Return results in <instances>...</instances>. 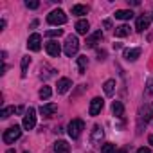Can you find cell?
Wrapping results in <instances>:
<instances>
[{"label": "cell", "mask_w": 153, "mask_h": 153, "mask_svg": "<svg viewBox=\"0 0 153 153\" xmlns=\"http://www.w3.org/2000/svg\"><path fill=\"white\" fill-rule=\"evenodd\" d=\"M79 51V40H78V36H67V40H65V45H63V52L68 56V58H72L76 52Z\"/></svg>", "instance_id": "1"}, {"label": "cell", "mask_w": 153, "mask_h": 153, "mask_svg": "<svg viewBox=\"0 0 153 153\" xmlns=\"http://www.w3.org/2000/svg\"><path fill=\"white\" fill-rule=\"evenodd\" d=\"M67 130H68V135H70L72 139H78V137L83 133V130H85V123H83V119H72V121L68 123Z\"/></svg>", "instance_id": "2"}, {"label": "cell", "mask_w": 153, "mask_h": 153, "mask_svg": "<svg viewBox=\"0 0 153 153\" xmlns=\"http://www.w3.org/2000/svg\"><path fill=\"white\" fill-rule=\"evenodd\" d=\"M22 137V128L20 126H11V128H7L6 131H4V135H2V140L6 142V144H13L15 140H18Z\"/></svg>", "instance_id": "3"}, {"label": "cell", "mask_w": 153, "mask_h": 153, "mask_svg": "<svg viewBox=\"0 0 153 153\" xmlns=\"http://www.w3.org/2000/svg\"><path fill=\"white\" fill-rule=\"evenodd\" d=\"M47 22H49L51 25H63V24H67V15H65V11H61V9L51 11V13L47 15Z\"/></svg>", "instance_id": "4"}, {"label": "cell", "mask_w": 153, "mask_h": 153, "mask_svg": "<svg viewBox=\"0 0 153 153\" xmlns=\"http://www.w3.org/2000/svg\"><path fill=\"white\" fill-rule=\"evenodd\" d=\"M36 126V110L34 108H29L24 115V128L25 130H33Z\"/></svg>", "instance_id": "5"}, {"label": "cell", "mask_w": 153, "mask_h": 153, "mask_svg": "<svg viewBox=\"0 0 153 153\" xmlns=\"http://www.w3.org/2000/svg\"><path fill=\"white\" fill-rule=\"evenodd\" d=\"M103 106H105V101H103L101 97H94V99L90 101V110H88V114H90L92 117H96V115L103 110Z\"/></svg>", "instance_id": "6"}, {"label": "cell", "mask_w": 153, "mask_h": 153, "mask_svg": "<svg viewBox=\"0 0 153 153\" xmlns=\"http://www.w3.org/2000/svg\"><path fill=\"white\" fill-rule=\"evenodd\" d=\"M27 47L31 49V51H40L42 49V36L38 34V33H34V34H31L29 36V40H27Z\"/></svg>", "instance_id": "7"}, {"label": "cell", "mask_w": 153, "mask_h": 153, "mask_svg": "<svg viewBox=\"0 0 153 153\" xmlns=\"http://www.w3.org/2000/svg\"><path fill=\"white\" fill-rule=\"evenodd\" d=\"M103 137H105L103 128H101L99 124H96V126L92 128V137H90L92 144H94V146H99V144H101V140H103Z\"/></svg>", "instance_id": "8"}, {"label": "cell", "mask_w": 153, "mask_h": 153, "mask_svg": "<svg viewBox=\"0 0 153 153\" xmlns=\"http://www.w3.org/2000/svg\"><path fill=\"white\" fill-rule=\"evenodd\" d=\"M45 49H47V52H49L51 56H54V58H58L59 52H61V47H59V43H58L56 40L47 42V43H45Z\"/></svg>", "instance_id": "9"}, {"label": "cell", "mask_w": 153, "mask_h": 153, "mask_svg": "<svg viewBox=\"0 0 153 153\" xmlns=\"http://www.w3.org/2000/svg\"><path fill=\"white\" fill-rule=\"evenodd\" d=\"M148 27H149V16H146V15H140V16L137 18L135 29H137L139 33H142V31H146Z\"/></svg>", "instance_id": "10"}, {"label": "cell", "mask_w": 153, "mask_h": 153, "mask_svg": "<svg viewBox=\"0 0 153 153\" xmlns=\"http://www.w3.org/2000/svg\"><path fill=\"white\" fill-rule=\"evenodd\" d=\"M70 87H72V81H70L68 78H61V79H58L56 90H58V94H65V92H67Z\"/></svg>", "instance_id": "11"}, {"label": "cell", "mask_w": 153, "mask_h": 153, "mask_svg": "<svg viewBox=\"0 0 153 153\" xmlns=\"http://www.w3.org/2000/svg\"><path fill=\"white\" fill-rule=\"evenodd\" d=\"M101 40H103V33L101 31H96L94 34H90L87 38V47H96L97 43H101Z\"/></svg>", "instance_id": "12"}, {"label": "cell", "mask_w": 153, "mask_h": 153, "mask_svg": "<svg viewBox=\"0 0 153 153\" xmlns=\"http://www.w3.org/2000/svg\"><path fill=\"white\" fill-rule=\"evenodd\" d=\"M151 115H153V103H148L142 110H140V121H144V124L151 119Z\"/></svg>", "instance_id": "13"}, {"label": "cell", "mask_w": 153, "mask_h": 153, "mask_svg": "<svg viewBox=\"0 0 153 153\" xmlns=\"http://www.w3.org/2000/svg\"><path fill=\"white\" fill-rule=\"evenodd\" d=\"M54 153H70V144L67 140H56L54 142Z\"/></svg>", "instance_id": "14"}, {"label": "cell", "mask_w": 153, "mask_h": 153, "mask_svg": "<svg viewBox=\"0 0 153 153\" xmlns=\"http://www.w3.org/2000/svg\"><path fill=\"white\" fill-rule=\"evenodd\" d=\"M56 110H58V105H56V103H49V105H43V106L40 108V114H42L43 117H51Z\"/></svg>", "instance_id": "15"}, {"label": "cell", "mask_w": 153, "mask_h": 153, "mask_svg": "<svg viewBox=\"0 0 153 153\" xmlns=\"http://www.w3.org/2000/svg\"><path fill=\"white\" fill-rule=\"evenodd\" d=\"M140 56V49H126L124 51V59L126 61H135Z\"/></svg>", "instance_id": "16"}, {"label": "cell", "mask_w": 153, "mask_h": 153, "mask_svg": "<svg viewBox=\"0 0 153 153\" xmlns=\"http://www.w3.org/2000/svg\"><path fill=\"white\" fill-rule=\"evenodd\" d=\"M90 29V24L87 20H78L76 22V31H78V34H87Z\"/></svg>", "instance_id": "17"}, {"label": "cell", "mask_w": 153, "mask_h": 153, "mask_svg": "<svg viewBox=\"0 0 153 153\" xmlns=\"http://www.w3.org/2000/svg\"><path fill=\"white\" fill-rule=\"evenodd\" d=\"M103 90H105V94H106L108 97H112V96L115 94V81H114V79H108V81H105V85H103Z\"/></svg>", "instance_id": "18"}, {"label": "cell", "mask_w": 153, "mask_h": 153, "mask_svg": "<svg viewBox=\"0 0 153 153\" xmlns=\"http://www.w3.org/2000/svg\"><path fill=\"white\" fill-rule=\"evenodd\" d=\"M112 112H114L115 117H123V115H124V106H123V103H121V101H114V103H112Z\"/></svg>", "instance_id": "19"}, {"label": "cell", "mask_w": 153, "mask_h": 153, "mask_svg": "<svg viewBox=\"0 0 153 153\" xmlns=\"http://www.w3.org/2000/svg\"><path fill=\"white\" fill-rule=\"evenodd\" d=\"M24 108L22 106H18V108H15V106H6L4 110H2V114H0V115H2V119H7V117H11L13 114H16V112H22Z\"/></svg>", "instance_id": "20"}, {"label": "cell", "mask_w": 153, "mask_h": 153, "mask_svg": "<svg viewBox=\"0 0 153 153\" xmlns=\"http://www.w3.org/2000/svg\"><path fill=\"white\" fill-rule=\"evenodd\" d=\"M133 16V11H130V9H119V11H115V18L117 20H130Z\"/></svg>", "instance_id": "21"}, {"label": "cell", "mask_w": 153, "mask_h": 153, "mask_svg": "<svg viewBox=\"0 0 153 153\" xmlns=\"http://www.w3.org/2000/svg\"><path fill=\"white\" fill-rule=\"evenodd\" d=\"M87 13H88V7H87V6H81V4L72 6V15H76V16H83V15H87Z\"/></svg>", "instance_id": "22"}, {"label": "cell", "mask_w": 153, "mask_h": 153, "mask_svg": "<svg viewBox=\"0 0 153 153\" xmlns=\"http://www.w3.org/2000/svg\"><path fill=\"white\" fill-rule=\"evenodd\" d=\"M128 34H130V27H128L126 24L115 27V36H117V38H124V36H128Z\"/></svg>", "instance_id": "23"}, {"label": "cell", "mask_w": 153, "mask_h": 153, "mask_svg": "<svg viewBox=\"0 0 153 153\" xmlns=\"http://www.w3.org/2000/svg\"><path fill=\"white\" fill-rule=\"evenodd\" d=\"M87 65H88V58L87 56H79L78 58V70H79V74H85Z\"/></svg>", "instance_id": "24"}, {"label": "cell", "mask_w": 153, "mask_h": 153, "mask_svg": "<svg viewBox=\"0 0 153 153\" xmlns=\"http://www.w3.org/2000/svg\"><path fill=\"white\" fill-rule=\"evenodd\" d=\"M31 65V58L29 56H24L22 58V78H25L27 76V67Z\"/></svg>", "instance_id": "25"}, {"label": "cell", "mask_w": 153, "mask_h": 153, "mask_svg": "<svg viewBox=\"0 0 153 153\" xmlns=\"http://www.w3.org/2000/svg\"><path fill=\"white\" fill-rule=\"evenodd\" d=\"M51 94H52L51 87H42V88H40V92H38L40 99H49V97H51Z\"/></svg>", "instance_id": "26"}, {"label": "cell", "mask_w": 153, "mask_h": 153, "mask_svg": "<svg viewBox=\"0 0 153 153\" xmlns=\"http://www.w3.org/2000/svg\"><path fill=\"white\" fill-rule=\"evenodd\" d=\"M61 34H63V29H49L45 33V36H49V38H56V36H61Z\"/></svg>", "instance_id": "27"}, {"label": "cell", "mask_w": 153, "mask_h": 153, "mask_svg": "<svg viewBox=\"0 0 153 153\" xmlns=\"http://www.w3.org/2000/svg\"><path fill=\"white\" fill-rule=\"evenodd\" d=\"M101 153H115V144H103L101 146Z\"/></svg>", "instance_id": "28"}, {"label": "cell", "mask_w": 153, "mask_h": 153, "mask_svg": "<svg viewBox=\"0 0 153 153\" xmlns=\"http://www.w3.org/2000/svg\"><path fill=\"white\" fill-rule=\"evenodd\" d=\"M146 96H153V76L148 79L146 83Z\"/></svg>", "instance_id": "29"}, {"label": "cell", "mask_w": 153, "mask_h": 153, "mask_svg": "<svg viewBox=\"0 0 153 153\" xmlns=\"http://www.w3.org/2000/svg\"><path fill=\"white\" fill-rule=\"evenodd\" d=\"M25 6H27L29 9H38V7H40V2H38V0H27Z\"/></svg>", "instance_id": "30"}, {"label": "cell", "mask_w": 153, "mask_h": 153, "mask_svg": "<svg viewBox=\"0 0 153 153\" xmlns=\"http://www.w3.org/2000/svg\"><path fill=\"white\" fill-rule=\"evenodd\" d=\"M137 153H151V149H149V148H139Z\"/></svg>", "instance_id": "31"}, {"label": "cell", "mask_w": 153, "mask_h": 153, "mask_svg": "<svg viewBox=\"0 0 153 153\" xmlns=\"http://www.w3.org/2000/svg\"><path fill=\"white\" fill-rule=\"evenodd\" d=\"M103 25H105V29H112V22H110V20H105Z\"/></svg>", "instance_id": "32"}, {"label": "cell", "mask_w": 153, "mask_h": 153, "mask_svg": "<svg viewBox=\"0 0 153 153\" xmlns=\"http://www.w3.org/2000/svg\"><path fill=\"white\" fill-rule=\"evenodd\" d=\"M148 142H149V144L153 146V135H149V137H148Z\"/></svg>", "instance_id": "33"}, {"label": "cell", "mask_w": 153, "mask_h": 153, "mask_svg": "<svg viewBox=\"0 0 153 153\" xmlns=\"http://www.w3.org/2000/svg\"><path fill=\"white\" fill-rule=\"evenodd\" d=\"M6 153H15V149H7V151H6Z\"/></svg>", "instance_id": "34"}, {"label": "cell", "mask_w": 153, "mask_h": 153, "mask_svg": "<svg viewBox=\"0 0 153 153\" xmlns=\"http://www.w3.org/2000/svg\"><path fill=\"white\" fill-rule=\"evenodd\" d=\"M151 18H153V13H151Z\"/></svg>", "instance_id": "35"}, {"label": "cell", "mask_w": 153, "mask_h": 153, "mask_svg": "<svg viewBox=\"0 0 153 153\" xmlns=\"http://www.w3.org/2000/svg\"><path fill=\"white\" fill-rule=\"evenodd\" d=\"M24 153H29V151H24Z\"/></svg>", "instance_id": "36"}]
</instances>
